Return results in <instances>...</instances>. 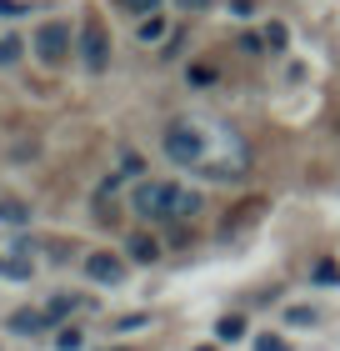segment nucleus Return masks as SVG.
<instances>
[{"mask_svg": "<svg viewBox=\"0 0 340 351\" xmlns=\"http://www.w3.org/2000/svg\"><path fill=\"white\" fill-rule=\"evenodd\" d=\"M160 146H166L175 166L200 171L205 181H240L246 176V141L220 121H200V116L170 121Z\"/></svg>", "mask_w": 340, "mask_h": 351, "instance_id": "obj_1", "label": "nucleus"}, {"mask_svg": "<svg viewBox=\"0 0 340 351\" xmlns=\"http://www.w3.org/2000/svg\"><path fill=\"white\" fill-rule=\"evenodd\" d=\"M135 211L145 221H190L200 211V196L185 186H170V181H145L135 191Z\"/></svg>", "mask_w": 340, "mask_h": 351, "instance_id": "obj_2", "label": "nucleus"}, {"mask_svg": "<svg viewBox=\"0 0 340 351\" xmlns=\"http://www.w3.org/2000/svg\"><path fill=\"white\" fill-rule=\"evenodd\" d=\"M80 60H86V71H95V75L110 66V30H105L101 15H86V21H80Z\"/></svg>", "mask_w": 340, "mask_h": 351, "instance_id": "obj_3", "label": "nucleus"}, {"mask_svg": "<svg viewBox=\"0 0 340 351\" xmlns=\"http://www.w3.org/2000/svg\"><path fill=\"white\" fill-rule=\"evenodd\" d=\"M36 56H40V66H66L70 60V25L66 21H45L36 30Z\"/></svg>", "mask_w": 340, "mask_h": 351, "instance_id": "obj_4", "label": "nucleus"}, {"mask_svg": "<svg viewBox=\"0 0 340 351\" xmlns=\"http://www.w3.org/2000/svg\"><path fill=\"white\" fill-rule=\"evenodd\" d=\"M86 276L101 281V286H120L125 281V261L110 256V251H90V256H86Z\"/></svg>", "mask_w": 340, "mask_h": 351, "instance_id": "obj_5", "label": "nucleus"}, {"mask_svg": "<svg viewBox=\"0 0 340 351\" xmlns=\"http://www.w3.org/2000/svg\"><path fill=\"white\" fill-rule=\"evenodd\" d=\"M125 251H131L135 261H145V266H151V261H160V241H155V236H145V231H135L131 241H125Z\"/></svg>", "mask_w": 340, "mask_h": 351, "instance_id": "obj_6", "label": "nucleus"}, {"mask_svg": "<svg viewBox=\"0 0 340 351\" xmlns=\"http://www.w3.org/2000/svg\"><path fill=\"white\" fill-rule=\"evenodd\" d=\"M51 322H45V311H15L10 316V331L15 337H36V331H45Z\"/></svg>", "mask_w": 340, "mask_h": 351, "instance_id": "obj_7", "label": "nucleus"}, {"mask_svg": "<svg viewBox=\"0 0 340 351\" xmlns=\"http://www.w3.org/2000/svg\"><path fill=\"white\" fill-rule=\"evenodd\" d=\"M75 306H80V296H70V291H60V296L51 301V306H45V322H51V326H55V322H66V316H70Z\"/></svg>", "mask_w": 340, "mask_h": 351, "instance_id": "obj_8", "label": "nucleus"}, {"mask_svg": "<svg viewBox=\"0 0 340 351\" xmlns=\"http://www.w3.org/2000/svg\"><path fill=\"white\" fill-rule=\"evenodd\" d=\"M215 337H220V341H240V337H246V316L231 311V316H225V322L215 326Z\"/></svg>", "mask_w": 340, "mask_h": 351, "instance_id": "obj_9", "label": "nucleus"}, {"mask_svg": "<svg viewBox=\"0 0 340 351\" xmlns=\"http://www.w3.org/2000/svg\"><path fill=\"white\" fill-rule=\"evenodd\" d=\"M311 281H315V286H335V281H340V266H335V261H315V266H311Z\"/></svg>", "mask_w": 340, "mask_h": 351, "instance_id": "obj_10", "label": "nucleus"}, {"mask_svg": "<svg viewBox=\"0 0 340 351\" xmlns=\"http://www.w3.org/2000/svg\"><path fill=\"white\" fill-rule=\"evenodd\" d=\"M116 5H120L125 15H155V10H160V0H116Z\"/></svg>", "mask_w": 340, "mask_h": 351, "instance_id": "obj_11", "label": "nucleus"}, {"mask_svg": "<svg viewBox=\"0 0 340 351\" xmlns=\"http://www.w3.org/2000/svg\"><path fill=\"white\" fill-rule=\"evenodd\" d=\"M25 216H30V211H25L21 201H0V221H10V226H21Z\"/></svg>", "mask_w": 340, "mask_h": 351, "instance_id": "obj_12", "label": "nucleus"}, {"mask_svg": "<svg viewBox=\"0 0 340 351\" xmlns=\"http://www.w3.org/2000/svg\"><path fill=\"white\" fill-rule=\"evenodd\" d=\"M166 36V21H160V15H151V21H140V40L151 45V40H160Z\"/></svg>", "mask_w": 340, "mask_h": 351, "instance_id": "obj_13", "label": "nucleus"}, {"mask_svg": "<svg viewBox=\"0 0 340 351\" xmlns=\"http://www.w3.org/2000/svg\"><path fill=\"white\" fill-rule=\"evenodd\" d=\"M15 60H21V40L5 36V40H0V66H15Z\"/></svg>", "mask_w": 340, "mask_h": 351, "instance_id": "obj_14", "label": "nucleus"}, {"mask_svg": "<svg viewBox=\"0 0 340 351\" xmlns=\"http://www.w3.org/2000/svg\"><path fill=\"white\" fill-rule=\"evenodd\" d=\"M55 351H80V331H75V326H66V331L55 337Z\"/></svg>", "mask_w": 340, "mask_h": 351, "instance_id": "obj_15", "label": "nucleus"}, {"mask_svg": "<svg viewBox=\"0 0 340 351\" xmlns=\"http://www.w3.org/2000/svg\"><path fill=\"white\" fill-rule=\"evenodd\" d=\"M255 351H290V341H280V337H261V341H255Z\"/></svg>", "mask_w": 340, "mask_h": 351, "instance_id": "obj_16", "label": "nucleus"}, {"mask_svg": "<svg viewBox=\"0 0 340 351\" xmlns=\"http://www.w3.org/2000/svg\"><path fill=\"white\" fill-rule=\"evenodd\" d=\"M265 45H270V51H280V45H285V25H270L265 30Z\"/></svg>", "mask_w": 340, "mask_h": 351, "instance_id": "obj_17", "label": "nucleus"}, {"mask_svg": "<svg viewBox=\"0 0 340 351\" xmlns=\"http://www.w3.org/2000/svg\"><path fill=\"white\" fill-rule=\"evenodd\" d=\"M181 10H190V15H200V10H210V0H175Z\"/></svg>", "mask_w": 340, "mask_h": 351, "instance_id": "obj_18", "label": "nucleus"}, {"mask_svg": "<svg viewBox=\"0 0 340 351\" xmlns=\"http://www.w3.org/2000/svg\"><path fill=\"white\" fill-rule=\"evenodd\" d=\"M0 15H21V0H0Z\"/></svg>", "mask_w": 340, "mask_h": 351, "instance_id": "obj_19", "label": "nucleus"}, {"mask_svg": "<svg viewBox=\"0 0 340 351\" xmlns=\"http://www.w3.org/2000/svg\"><path fill=\"white\" fill-rule=\"evenodd\" d=\"M196 351H215V346H196Z\"/></svg>", "mask_w": 340, "mask_h": 351, "instance_id": "obj_20", "label": "nucleus"}]
</instances>
